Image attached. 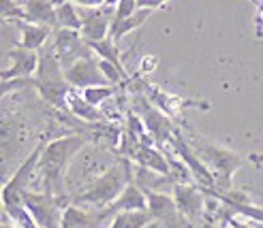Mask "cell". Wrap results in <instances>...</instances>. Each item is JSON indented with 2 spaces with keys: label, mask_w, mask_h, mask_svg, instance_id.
Returning <instances> with one entry per match:
<instances>
[{
  "label": "cell",
  "mask_w": 263,
  "mask_h": 228,
  "mask_svg": "<svg viewBox=\"0 0 263 228\" xmlns=\"http://www.w3.org/2000/svg\"><path fill=\"white\" fill-rule=\"evenodd\" d=\"M169 143L174 145L176 156L184 162V167L189 169L193 181L199 185L201 190H214V188H216V179H214V175H212V171H210V169L203 164V160L197 156V152L193 150V145H191L189 141H184V137L180 135L178 130H176L174 139L169 141Z\"/></svg>",
  "instance_id": "obj_7"
},
{
  "label": "cell",
  "mask_w": 263,
  "mask_h": 228,
  "mask_svg": "<svg viewBox=\"0 0 263 228\" xmlns=\"http://www.w3.org/2000/svg\"><path fill=\"white\" fill-rule=\"evenodd\" d=\"M73 203L67 196H56L49 192H26L24 194V207L30 211V216L36 220L41 228H60L62 216L67 207Z\"/></svg>",
  "instance_id": "obj_5"
},
{
  "label": "cell",
  "mask_w": 263,
  "mask_h": 228,
  "mask_svg": "<svg viewBox=\"0 0 263 228\" xmlns=\"http://www.w3.org/2000/svg\"><path fill=\"white\" fill-rule=\"evenodd\" d=\"M56 22H58V30H77V32H82L84 19H82L80 11H77V5L73 3V0L56 7Z\"/></svg>",
  "instance_id": "obj_22"
},
{
  "label": "cell",
  "mask_w": 263,
  "mask_h": 228,
  "mask_svg": "<svg viewBox=\"0 0 263 228\" xmlns=\"http://www.w3.org/2000/svg\"><path fill=\"white\" fill-rule=\"evenodd\" d=\"M43 147H45V141H39V145L30 152V156L15 169L13 177L3 185V209L24 205V194L28 192L32 173H36V169H39V160H41Z\"/></svg>",
  "instance_id": "obj_6"
},
{
  "label": "cell",
  "mask_w": 263,
  "mask_h": 228,
  "mask_svg": "<svg viewBox=\"0 0 263 228\" xmlns=\"http://www.w3.org/2000/svg\"><path fill=\"white\" fill-rule=\"evenodd\" d=\"M86 141L88 139L84 135H67L45 143L41 152V160H39V169H36L43 177L45 192L62 196V183H64V175H67V169L71 164V160L82 152Z\"/></svg>",
  "instance_id": "obj_1"
},
{
  "label": "cell",
  "mask_w": 263,
  "mask_h": 228,
  "mask_svg": "<svg viewBox=\"0 0 263 228\" xmlns=\"http://www.w3.org/2000/svg\"><path fill=\"white\" fill-rule=\"evenodd\" d=\"M128 160H133L137 167H143L148 171H154L159 173V175H165V177H172V162L167 160V156L156 150L154 145H139L137 150L130 154ZM174 179V177H172ZM176 183V181H174Z\"/></svg>",
  "instance_id": "obj_16"
},
{
  "label": "cell",
  "mask_w": 263,
  "mask_h": 228,
  "mask_svg": "<svg viewBox=\"0 0 263 228\" xmlns=\"http://www.w3.org/2000/svg\"><path fill=\"white\" fill-rule=\"evenodd\" d=\"M67 81L73 90H86V88H95V86H111L107 79H105L101 66H99V58L90 56L84 60H77L73 66H69L67 71Z\"/></svg>",
  "instance_id": "obj_10"
},
{
  "label": "cell",
  "mask_w": 263,
  "mask_h": 228,
  "mask_svg": "<svg viewBox=\"0 0 263 228\" xmlns=\"http://www.w3.org/2000/svg\"><path fill=\"white\" fill-rule=\"evenodd\" d=\"M20 28V41L15 43L17 47H24V49H30V51H41L45 41L49 38V34L54 32L47 26H39V24H32V22H24V19H17L13 22Z\"/></svg>",
  "instance_id": "obj_17"
},
{
  "label": "cell",
  "mask_w": 263,
  "mask_h": 228,
  "mask_svg": "<svg viewBox=\"0 0 263 228\" xmlns=\"http://www.w3.org/2000/svg\"><path fill=\"white\" fill-rule=\"evenodd\" d=\"M152 13H154V11H150V9H139L135 15H130V17H126V19H122V22H114V24H111V32H109V36L114 38L116 43H120L128 32H133V30L141 28V26L150 19Z\"/></svg>",
  "instance_id": "obj_21"
},
{
  "label": "cell",
  "mask_w": 263,
  "mask_h": 228,
  "mask_svg": "<svg viewBox=\"0 0 263 228\" xmlns=\"http://www.w3.org/2000/svg\"><path fill=\"white\" fill-rule=\"evenodd\" d=\"M220 228H231V226H227V224H222V226H220Z\"/></svg>",
  "instance_id": "obj_35"
},
{
  "label": "cell",
  "mask_w": 263,
  "mask_h": 228,
  "mask_svg": "<svg viewBox=\"0 0 263 228\" xmlns=\"http://www.w3.org/2000/svg\"><path fill=\"white\" fill-rule=\"evenodd\" d=\"M0 228H20V226H17V224H13V220L3 211V224H0Z\"/></svg>",
  "instance_id": "obj_32"
},
{
  "label": "cell",
  "mask_w": 263,
  "mask_h": 228,
  "mask_svg": "<svg viewBox=\"0 0 263 228\" xmlns=\"http://www.w3.org/2000/svg\"><path fill=\"white\" fill-rule=\"evenodd\" d=\"M137 11H139L137 0H118L116 13H114V22H122V19H126L130 15H135Z\"/></svg>",
  "instance_id": "obj_27"
},
{
  "label": "cell",
  "mask_w": 263,
  "mask_h": 228,
  "mask_svg": "<svg viewBox=\"0 0 263 228\" xmlns=\"http://www.w3.org/2000/svg\"><path fill=\"white\" fill-rule=\"evenodd\" d=\"M114 94H116V86H95V88L82 90V96L95 107H101L103 102H107Z\"/></svg>",
  "instance_id": "obj_25"
},
{
  "label": "cell",
  "mask_w": 263,
  "mask_h": 228,
  "mask_svg": "<svg viewBox=\"0 0 263 228\" xmlns=\"http://www.w3.org/2000/svg\"><path fill=\"white\" fill-rule=\"evenodd\" d=\"M54 51L64 71L73 66L77 60L95 56V51L84 41L82 32L77 30H54Z\"/></svg>",
  "instance_id": "obj_8"
},
{
  "label": "cell",
  "mask_w": 263,
  "mask_h": 228,
  "mask_svg": "<svg viewBox=\"0 0 263 228\" xmlns=\"http://www.w3.org/2000/svg\"><path fill=\"white\" fill-rule=\"evenodd\" d=\"M67 109L77 117V119H82V122H101L103 119V113L99 107L95 105H90L84 96H82V92L80 90H71L69 92V96H67Z\"/></svg>",
  "instance_id": "obj_20"
},
{
  "label": "cell",
  "mask_w": 263,
  "mask_h": 228,
  "mask_svg": "<svg viewBox=\"0 0 263 228\" xmlns=\"http://www.w3.org/2000/svg\"><path fill=\"white\" fill-rule=\"evenodd\" d=\"M152 220L150 211H122L116 213L107 228H146Z\"/></svg>",
  "instance_id": "obj_23"
},
{
  "label": "cell",
  "mask_w": 263,
  "mask_h": 228,
  "mask_svg": "<svg viewBox=\"0 0 263 228\" xmlns=\"http://www.w3.org/2000/svg\"><path fill=\"white\" fill-rule=\"evenodd\" d=\"M128 183H133V160L122 158L120 162L109 167L86 190L77 194L73 198V205H90V207H97L99 211L109 209L122 196Z\"/></svg>",
  "instance_id": "obj_2"
},
{
  "label": "cell",
  "mask_w": 263,
  "mask_h": 228,
  "mask_svg": "<svg viewBox=\"0 0 263 228\" xmlns=\"http://www.w3.org/2000/svg\"><path fill=\"white\" fill-rule=\"evenodd\" d=\"M255 24H257V32H255V34H257V36H263V11L257 13V22H255Z\"/></svg>",
  "instance_id": "obj_33"
},
{
  "label": "cell",
  "mask_w": 263,
  "mask_h": 228,
  "mask_svg": "<svg viewBox=\"0 0 263 228\" xmlns=\"http://www.w3.org/2000/svg\"><path fill=\"white\" fill-rule=\"evenodd\" d=\"M41 62H39V71L32 79L34 88L41 94V98L51 105L58 107V109H67V96L73 90L67 81V75H64V69L56 56L54 47L51 49H41Z\"/></svg>",
  "instance_id": "obj_4"
},
{
  "label": "cell",
  "mask_w": 263,
  "mask_h": 228,
  "mask_svg": "<svg viewBox=\"0 0 263 228\" xmlns=\"http://www.w3.org/2000/svg\"><path fill=\"white\" fill-rule=\"evenodd\" d=\"M148 96L152 100V105L156 109H161L167 117H178L182 113V109L186 107H201V109H210V102L205 100H191V98H182L176 96L172 92H165L156 86H148Z\"/></svg>",
  "instance_id": "obj_14"
},
{
  "label": "cell",
  "mask_w": 263,
  "mask_h": 228,
  "mask_svg": "<svg viewBox=\"0 0 263 228\" xmlns=\"http://www.w3.org/2000/svg\"><path fill=\"white\" fill-rule=\"evenodd\" d=\"M139 117H141V124L146 128L154 141H172L176 130L172 126V117H167L161 109H156L154 105H150V100L146 98H139Z\"/></svg>",
  "instance_id": "obj_12"
},
{
  "label": "cell",
  "mask_w": 263,
  "mask_h": 228,
  "mask_svg": "<svg viewBox=\"0 0 263 228\" xmlns=\"http://www.w3.org/2000/svg\"><path fill=\"white\" fill-rule=\"evenodd\" d=\"M109 211L114 213V216H116V213H122V211H148L146 192H143L135 181L128 183V188L122 192V196L109 207Z\"/></svg>",
  "instance_id": "obj_19"
},
{
  "label": "cell",
  "mask_w": 263,
  "mask_h": 228,
  "mask_svg": "<svg viewBox=\"0 0 263 228\" xmlns=\"http://www.w3.org/2000/svg\"><path fill=\"white\" fill-rule=\"evenodd\" d=\"M88 47L95 51V56L99 60H107L111 64H116L120 71H124V64H122V56H120V49H118V43L114 41L111 36H107L105 41H99V43H88ZM126 73V71H124Z\"/></svg>",
  "instance_id": "obj_24"
},
{
  "label": "cell",
  "mask_w": 263,
  "mask_h": 228,
  "mask_svg": "<svg viewBox=\"0 0 263 228\" xmlns=\"http://www.w3.org/2000/svg\"><path fill=\"white\" fill-rule=\"evenodd\" d=\"M73 3L82 9H101L107 0H73Z\"/></svg>",
  "instance_id": "obj_31"
},
{
  "label": "cell",
  "mask_w": 263,
  "mask_h": 228,
  "mask_svg": "<svg viewBox=\"0 0 263 228\" xmlns=\"http://www.w3.org/2000/svg\"><path fill=\"white\" fill-rule=\"evenodd\" d=\"M248 160H251V162L259 169V167L263 164V154H251V156H248Z\"/></svg>",
  "instance_id": "obj_34"
},
{
  "label": "cell",
  "mask_w": 263,
  "mask_h": 228,
  "mask_svg": "<svg viewBox=\"0 0 263 228\" xmlns=\"http://www.w3.org/2000/svg\"><path fill=\"white\" fill-rule=\"evenodd\" d=\"M114 13L116 9L109 7H101V9H90L86 15H82V36L86 43H99L105 41L111 32V24H114Z\"/></svg>",
  "instance_id": "obj_13"
},
{
  "label": "cell",
  "mask_w": 263,
  "mask_h": 228,
  "mask_svg": "<svg viewBox=\"0 0 263 228\" xmlns=\"http://www.w3.org/2000/svg\"><path fill=\"white\" fill-rule=\"evenodd\" d=\"M167 3H169V0H137L139 9H150V11H159Z\"/></svg>",
  "instance_id": "obj_30"
},
{
  "label": "cell",
  "mask_w": 263,
  "mask_h": 228,
  "mask_svg": "<svg viewBox=\"0 0 263 228\" xmlns=\"http://www.w3.org/2000/svg\"><path fill=\"white\" fill-rule=\"evenodd\" d=\"M111 220H114V213L109 209H101V211L90 213V211L80 209L77 205L71 203L62 216L60 228H101L103 222L111 224Z\"/></svg>",
  "instance_id": "obj_15"
},
{
  "label": "cell",
  "mask_w": 263,
  "mask_h": 228,
  "mask_svg": "<svg viewBox=\"0 0 263 228\" xmlns=\"http://www.w3.org/2000/svg\"><path fill=\"white\" fill-rule=\"evenodd\" d=\"M7 216L13 220V224H17L20 228H41L36 224V220L30 216V211L26 209L24 205L22 207H11V209H3Z\"/></svg>",
  "instance_id": "obj_26"
},
{
  "label": "cell",
  "mask_w": 263,
  "mask_h": 228,
  "mask_svg": "<svg viewBox=\"0 0 263 228\" xmlns=\"http://www.w3.org/2000/svg\"><path fill=\"white\" fill-rule=\"evenodd\" d=\"M220 218H222V224H227V226H231V228H257L253 222H244V220H240L238 216H233V213H229L225 207L220 205Z\"/></svg>",
  "instance_id": "obj_28"
},
{
  "label": "cell",
  "mask_w": 263,
  "mask_h": 228,
  "mask_svg": "<svg viewBox=\"0 0 263 228\" xmlns=\"http://www.w3.org/2000/svg\"><path fill=\"white\" fill-rule=\"evenodd\" d=\"M259 43H261V45H263V41H259Z\"/></svg>",
  "instance_id": "obj_36"
},
{
  "label": "cell",
  "mask_w": 263,
  "mask_h": 228,
  "mask_svg": "<svg viewBox=\"0 0 263 228\" xmlns=\"http://www.w3.org/2000/svg\"><path fill=\"white\" fill-rule=\"evenodd\" d=\"M193 145V150L197 152L203 160V164L212 171V175L216 179V192H225L233 188V175L235 171L242 167V156L238 152L229 150L225 145H218L214 141H210L205 137H193V141H189ZM208 192V190H203Z\"/></svg>",
  "instance_id": "obj_3"
},
{
  "label": "cell",
  "mask_w": 263,
  "mask_h": 228,
  "mask_svg": "<svg viewBox=\"0 0 263 228\" xmlns=\"http://www.w3.org/2000/svg\"><path fill=\"white\" fill-rule=\"evenodd\" d=\"M174 200L180 213L191 224L199 222L205 213V192L197 183H174Z\"/></svg>",
  "instance_id": "obj_9"
},
{
  "label": "cell",
  "mask_w": 263,
  "mask_h": 228,
  "mask_svg": "<svg viewBox=\"0 0 263 228\" xmlns=\"http://www.w3.org/2000/svg\"><path fill=\"white\" fill-rule=\"evenodd\" d=\"M24 11H26L24 22H32L39 26H47L51 30H58L54 0H26Z\"/></svg>",
  "instance_id": "obj_18"
},
{
  "label": "cell",
  "mask_w": 263,
  "mask_h": 228,
  "mask_svg": "<svg viewBox=\"0 0 263 228\" xmlns=\"http://www.w3.org/2000/svg\"><path fill=\"white\" fill-rule=\"evenodd\" d=\"M156 64H159V58H156V56H150V53H148V56H143L141 62H139V73H141V75L152 73V71L156 69Z\"/></svg>",
  "instance_id": "obj_29"
},
{
  "label": "cell",
  "mask_w": 263,
  "mask_h": 228,
  "mask_svg": "<svg viewBox=\"0 0 263 228\" xmlns=\"http://www.w3.org/2000/svg\"><path fill=\"white\" fill-rule=\"evenodd\" d=\"M9 60H11V66L3 71V84L15 81V79H30L32 75H36L41 53L15 45L13 49H9Z\"/></svg>",
  "instance_id": "obj_11"
}]
</instances>
